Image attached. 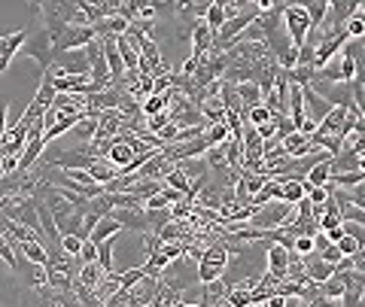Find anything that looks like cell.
I'll return each instance as SVG.
<instances>
[{
  "instance_id": "cell-1",
  "label": "cell",
  "mask_w": 365,
  "mask_h": 307,
  "mask_svg": "<svg viewBox=\"0 0 365 307\" xmlns=\"http://www.w3.org/2000/svg\"><path fill=\"white\" fill-rule=\"evenodd\" d=\"M296 216V207L286 204V201H268V204L256 207L252 210V225L250 228H259V232H274V228H286Z\"/></svg>"
},
{
  "instance_id": "cell-2",
  "label": "cell",
  "mask_w": 365,
  "mask_h": 307,
  "mask_svg": "<svg viewBox=\"0 0 365 307\" xmlns=\"http://www.w3.org/2000/svg\"><path fill=\"white\" fill-rule=\"evenodd\" d=\"M283 22H286V31H290V46L292 49H301L311 37V19H307L305 6L301 3H283Z\"/></svg>"
},
{
  "instance_id": "cell-3",
  "label": "cell",
  "mask_w": 365,
  "mask_h": 307,
  "mask_svg": "<svg viewBox=\"0 0 365 307\" xmlns=\"http://www.w3.org/2000/svg\"><path fill=\"white\" fill-rule=\"evenodd\" d=\"M86 58H89V82H95L97 88L113 86L110 67H107V61H104V52H101V43H97V40L91 46H86Z\"/></svg>"
},
{
  "instance_id": "cell-4",
  "label": "cell",
  "mask_w": 365,
  "mask_h": 307,
  "mask_svg": "<svg viewBox=\"0 0 365 307\" xmlns=\"http://www.w3.org/2000/svg\"><path fill=\"white\" fill-rule=\"evenodd\" d=\"M298 92H301V101L307 103L305 107V116L311 119V122H322V119H326L329 113H332V107L335 103L329 101V97H322V95H317V88L314 86H298Z\"/></svg>"
},
{
  "instance_id": "cell-5",
  "label": "cell",
  "mask_w": 365,
  "mask_h": 307,
  "mask_svg": "<svg viewBox=\"0 0 365 307\" xmlns=\"http://www.w3.org/2000/svg\"><path fill=\"white\" fill-rule=\"evenodd\" d=\"M286 271H290V249L283 243H268V277L280 283L286 280Z\"/></svg>"
},
{
  "instance_id": "cell-6",
  "label": "cell",
  "mask_w": 365,
  "mask_h": 307,
  "mask_svg": "<svg viewBox=\"0 0 365 307\" xmlns=\"http://www.w3.org/2000/svg\"><path fill=\"white\" fill-rule=\"evenodd\" d=\"M0 234H3L10 243H31V241L43 243V241H40V232H34V228L22 225V222L6 219V216H0Z\"/></svg>"
},
{
  "instance_id": "cell-7",
  "label": "cell",
  "mask_w": 365,
  "mask_h": 307,
  "mask_svg": "<svg viewBox=\"0 0 365 307\" xmlns=\"http://www.w3.org/2000/svg\"><path fill=\"white\" fill-rule=\"evenodd\" d=\"M280 146H283L286 158H292V162H298V158H307L314 152V143L307 140L305 134H298V131H290V134L280 140Z\"/></svg>"
},
{
  "instance_id": "cell-8",
  "label": "cell",
  "mask_w": 365,
  "mask_h": 307,
  "mask_svg": "<svg viewBox=\"0 0 365 307\" xmlns=\"http://www.w3.org/2000/svg\"><path fill=\"white\" fill-rule=\"evenodd\" d=\"M301 265H305V277H307L311 283H317V286H320V283H326L329 277L335 274V268H332V265H326L322 259H317V253L305 256V259H301Z\"/></svg>"
},
{
  "instance_id": "cell-9",
  "label": "cell",
  "mask_w": 365,
  "mask_h": 307,
  "mask_svg": "<svg viewBox=\"0 0 365 307\" xmlns=\"http://www.w3.org/2000/svg\"><path fill=\"white\" fill-rule=\"evenodd\" d=\"M231 88H235V97H237V103H241L244 113L252 110V107H259V103L265 101V95L259 92L256 82H241V86H231Z\"/></svg>"
},
{
  "instance_id": "cell-10",
  "label": "cell",
  "mask_w": 365,
  "mask_h": 307,
  "mask_svg": "<svg viewBox=\"0 0 365 307\" xmlns=\"http://www.w3.org/2000/svg\"><path fill=\"white\" fill-rule=\"evenodd\" d=\"M277 180H280V201H286V204L296 207L298 201L307 195V183H305V180H283V177H277Z\"/></svg>"
},
{
  "instance_id": "cell-11",
  "label": "cell",
  "mask_w": 365,
  "mask_h": 307,
  "mask_svg": "<svg viewBox=\"0 0 365 307\" xmlns=\"http://www.w3.org/2000/svg\"><path fill=\"white\" fill-rule=\"evenodd\" d=\"M122 232H125L122 222H116L113 216H104V219L95 225V232L89 234V241L91 243H104V241H110V237H116V234H122Z\"/></svg>"
},
{
  "instance_id": "cell-12",
  "label": "cell",
  "mask_w": 365,
  "mask_h": 307,
  "mask_svg": "<svg viewBox=\"0 0 365 307\" xmlns=\"http://www.w3.org/2000/svg\"><path fill=\"white\" fill-rule=\"evenodd\" d=\"M210 46H213V34L207 31V25L204 22L195 25V31H192V58L201 61L210 52Z\"/></svg>"
},
{
  "instance_id": "cell-13",
  "label": "cell",
  "mask_w": 365,
  "mask_h": 307,
  "mask_svg": "<svg viewBox=\"0 0 365 307\" xmlns=\"http://www.w3.org/2000/svg\"><path fill=\"white\" fill-rule=\"evenodd\" d=\"M116 49H119V55H122L125 73H134V71H137V61H140V52H137V46L131 43L128 37H116Z\"/></svg>"
},
{
  "instance_id": "cell-14",
  "label": "cell",
  "mask_w": 365,
  "mask_h": 307,
  "mask_svg": "<svg viewBox=\"0 0 365 307\" xmlns=\"http://www.w3.org/2000/svg\"><path fill=\"white\" fill-rule=\"evenodd\" d=\"M25 40H27L25 27H22V31H16V34H3V37H0V58H10L12 61V55L22 52Z\"/></svg>"
},
{
  "instance_id": "cell-15",
  "label": "cell",
  "mask_w": 365,
  "mask_h": 307,
  "mask_svg": "<svg viewBox=\"0 0 365 307\" xmlns=\"http://www.w3.org/2000/svg\"><path fill=\"white\" fill-rule=\"evenodd\" d=\"M329 177H332V164H329V158H322V162L307 167L305 183H307V189H314V186H326Z\"/></svg>"
},
{
  "instance_id": "cell-16",
  "label": "cell",
  "mask_w": 365,
  "mask_h": 307,
  "mask_svg": "<svg viewBox=\"0 0 365 307\" xmlns=\"http://www.w3.org/2000/svg\"><path fill=\"white\" fill-rule=\"evenodd\" d=\"M204 19H207V22H204V25H207V31L216 37V34L222 31V25L228 22V19H226V12H222V0H210V3H207V10H204Z\"/></svg>"
},
{
  "instance_id": "cell-17",
  "label": "cell",
  "mask_w": 365,
  "mask_h": 307,
  "mask_svg": "<svg viewBox=\"0 0 365 307\" xmlns=\"http://www.w3.org/2000/svg\"><path fill=\"white\" fill-rule=\"evenodd\" d=\"M228 265H220V262H207V259H198V283H216L222 274H226Z\"/></svg>"
},
{
  "instance_id": "cell-18",
  "label": "cell",
  "mask_w": 365,
  "mask_h": 307,
  "mask_svg": "<svg viewBox=\"0 0 365 307\" xmlns=\"http://www.w3.org/2000/svg\"><path fill=\"white\" fill-rule=\"evenodd\" d=\"M365 183V173L362 171H344V173H332L329 177V189L332 186H341V189H353V186H362Z\"/></svg>"
},
{
  "instance_id": "cell-19",
  "label": "cell",
  "mask_w": 365,
  "mask_h": 307,
  "mask_svg": "<svg viewBox=\"0 0 365 307\" xmlns=\"http://www.w3.org/2000/svg\"><path fill=\"white\" fill-rule=\"evenodd\" d=\"M19 249H22V256L31 265H40V268H46V262H49V253H46V247L43 243H37V241H31V243H19Z\"/></svg>"
},
{
  "instance_id": "cell-20",
  "label": "cell",
  "mask_w": 365,
  "mask_h": 307,
  "mask_svg": "<svg viewBox=\"0 0 365 307\" xmlns=\"http://www.w3.org/2000/svg\"><path fill=\"white\" fill-rule=\"evenodd\" d=\"M161 183L167 186V189H174V192H180V195H189V186H192V180H189V173L182 171V167H174L171 173H167Z\"/></svg>"
},
{
  "instance_id": "cell-21",
  "label": "cell",
  "mask_w": 365,
  "mask_h": 307,
  "mask_svg": "<svg viewBox=\"0 0 365 307\" xmlns=\"http://www.w3.org/2000/svg\"><path fill=\"white\" fill-rule=\"evenodd\" d=\"M101 277H104V271L97 268L95 262H91V265H82V271H80V286H82V289H89V292H95V286L101 283Z\"/></svg>"
},
{
  "instance_id": "cell-22",
  "label": "cell",
  "mask_w": 365,
  "mask_h": 307,
  "mask_svg": "<svg viewBox=\"0 0 365 307\" xmlns=\"http://www.w3.org/2000/svg\"><path fill=\"white\" fill-rule=\"evenodd\" d=\"M301 6H305L307 19H311V27H320L329 19V3H326V0H317V3H301Z\"/></svg>"
},
{
  "instance_id": "cell-23",
  "label": "cell",
  "mask_w": 365,
  "mask_h": 307,
  "mask_svg": "<svg viewBox=\"0 0 365 307\" xmlns=\"http://www.w3.org/2000/svg\"><path fill=\"white\" fill-rule=\"evenodd\" d=\"M167 103H171V95H150L143 101V116H156V113H165Z\"/></svg>"
},
{
  "instance_id": "cell-24",
  "label": "cell",
  "mask_w": 365,
  "mask_h": 307,
  "mask_svg": "<svg viewBox=\"0 0 365 307\" xmlns=\"http://www.w3.org/2000/svg\"><path fill=\"white\" fill-rule=\"evenodd\" d=\"M58 249L64 256H70V259H80V249H82V241L76 234H61L58 241Z\"/></svg>"
},
{
  "instance_id": "cell-25",
  "label": "cell",
  "mask_w": 365,
  "mask_h": 307,
  "mask_svg": "<svg viewBox=\"0 0 365 307\" xmlns=\"http://www.w3.org/2000/svg\"><path fill=\"white\" fill-rule=\"evenodd\" d=\"M226 302L231 304V307H252V292H247V289H228L226 292Z\"/></svg>"
},
{
  "instance_id": "cell-26",
  "label": "cell",
  "mask_w": 365,
  "mask_h": 307,
  "mask_svg": "<svg viewBox=\"0 0 365 307\" xmlns=\"http://www.w3.org/2000/svg\"><path fill=\"white\" fill-rule=\"evenodd\" d=\"M335 247H338V253L344 256V259H347V256H356V253H362V241H356V237H350V234H344L338 243H335Z\"/></svg>"
},
{
  "instance_id": "cell-27",
  "label": "cell",
  "mask_w": 365,
  "mask_h": 307,
  "mask_svg": "<svg viewBox=\"0 0 365 307\" xmlns=\"http://www.w3.org/2000/svg\"><path fill=\"white\" fill-rule=\"evenodd\" d=\"M0 259H3L6 265H10L12 271H19V256H16V249H12V243L6 241L3 234H0Z\"/></svg>"
},
{
  "instance_id": "cell-28",
  "label": "cell",
  "mask_w": 365,
  "mask_h": 307,
  "mask_svg": "<svg viewBox=\"0 0 365 307\" xmlns=\"http://www.w3.org/2000/svg\"><path fill=\"white\" fill-rule=\"evenodd\" d=\"M344 34H347V40H360L365 34V22L360 16H350L347 22H344Z\"/></svg>"
},
{
  "instance_id": "cell-29",
  "label": "cell",
  "mask_w": 365,
  "mask_h": 307,
  "mask_svg": "<svg viewBox=\"0 0 365 307\" xmlns=\"http://www.w3.org/2000/svg\"><path fill=\"white\" fill-rule=\"evenodd\" d=\"M95 131H97V116H86L80 125H76V134H80L86 143L95 137Z\"/></svg>"
},
{
  "instance_id": "cell-30",
  "label": "cell",
  "mask_w": 365,
  "mask_h": 307,
  "mask_svg": "<svg viewBox=\"0 0 365 307\" xmlns=\"http://www.w3.org/2000/svg\"><path fill=\"white\" fill-rule=\"evenodd\" d=\"M165 125H171V113H156V116H146V131H150V134H158L161 128H165Z\"/></svg>"
},
{
  "instance_id": "cell-31",
  "label": "cell",
  "mask_w": 365,
  "mask_h": 307,
  "mask_svg": "<svg viewBox=\"0 0 365 307\" xmlns=\"http://www.w3.org/2000/svg\"><path fill=\"white\" fill-rule=\"evenodd\" d=\"M317 259H322L326 265H332V268H338V262L344 259V256L338 253V247H335V243H329V247H322V249H320Z\"/></svg>"
},
{
  "instance_id": "cell-32",
  "label": "cell",
  "mask_w": 365,
  "mask_h": 307,
  "mask_svg": "<svg viewBox=\"0 0 365 307\" xmlns=\"http://www.w3.org/2000/svg\"><path fill=\"white\" fill-rule=\"evenodd\" d=\"M177 134H180V128L171 122V125H165V128L158 131L156 140H158V146H165V143H177Z\"/></svg>"
},
{
  "instance_id": "cell-33",
  "label": "cell",
  "mask_w": 365,
  "mask_h": 307,
  "mask_svg": "<svg viewBox=\"0 0 365 307\" xmlns=\"http://www.w3.org/2000/svg\"><path fill=\"white\" fill-rule=\"evenodd\" d=\"M307 201H311V207H317V204H326V198H329V189L326 186H314V189H307L305 195Z\"/></svg>"
},
{
  "instance_id": "cell-34",
  "label": "cell",
  "mask_w": 365,
  "mask_h": 307,
  "mask_svg": "<svg viewBox=\"0 0 365 307\" xmlns=\"http://www.w3.org/2000/svg\"><path fill=\"white\" fill-rule=\"evenodd\" d=\"M95 256H97V243H91V241H82V249H80V262H82V265H91V262H95Z\"/></svg>"
},
{
  "instance_id": "cell-35",
  "label": "cell",
  "mask_w": 365,
  "mask_h": 307,
  "mask_svg": "<svg viewBox=\"0 0 365 307\" xmlns=\"http://www.w3.org/2000/svg\"><path fill=\"white\" fill-rule=\"evenodd\" d=\"M10 71V58H0V73Z\"/></svg>"
},
{
  "instance_id": "cell-36",
  "label": "cell",
  "mask_w": 365,
  "mask_h": 307,
  "mask_svg": "<svg viewBox=\"0 0 365 307\" xmlns=\"http://www.w3.org/2000/svg\"><path fill=\"white\" fill-rule=\"evenodd\" d=\"M177 307H201V304H177Z\"/></svg>"
}]
</instances>
